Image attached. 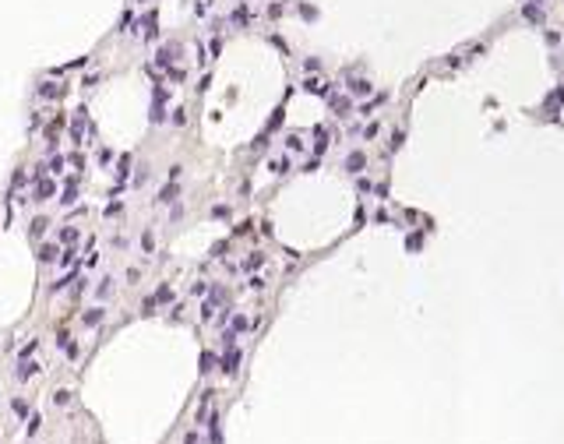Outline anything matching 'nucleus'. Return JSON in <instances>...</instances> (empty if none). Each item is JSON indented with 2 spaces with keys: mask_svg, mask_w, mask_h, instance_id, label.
Returning <instances> with one entry per match:
<instances>
[{
  "mask_svg": "<svg viewBox=\"0 0 564 444\" xmlns=\"http://www.w3.org/2000/svg\"><path fill=\"white\" fill-rule=\"evenodd\" d=\"M177 194H180V183H177V180H169V183L159 191V198H155V201H159V205H169V201H177Z\"/></svg>",
  "mask_w": 564,
  "mask_h": 444,
  "instance_id": "1",
  "label": "nucleus"
},
{
  "mask_svg": "<svg viewBox=\"0 0 564 444\" xmlns=\"http://www.w3.org/2000/svg\"><path fill=\"white\" fill-rule=\"evenodd\" d=\"M236 367H240V349L229 346V349H226V360H222V370H226V374H236Z\"/></svg>",
  "mask_w": 564,
  "mask_h": 444,
  "instance_id": "2",
  "label": "nucleus"
},
{
  "mask_svg": "<svg viewBox=\"0 0 564 444\" xmlns=\"http://www.w3.org/2000/svg\"><path fill=\"white\" fill-rule=\"evenodd\" d=\"M363 166H367V155H363V152H352L349 159H346V169H349V173H360Z\"/></svg>",
  "mask_w": 564,
  "mask_h": 444,
  "instance_id": "3",
  "label": "nucleus"
},
{
  "mask_svg": "<svg viewBox=\"0 0 564 444\" xmlns=\"http://www.w3.org/2000/svg\"><path fill=\"white\" fill-rule=\"evenodd\" d=\"M131 162H134L131 155H120V159H117V176H120V180H127V173H131Z\"/></svg>",
  "mask_w": 564,
  "mask_h": 444,
  "instance_id": "4",
  "label": "nucleus"
},
{
  "mask_svg": "<svg viewBox=\"0 0 564 444\" xmlns=\"http://www.w3.org/2000/svg\"><path fill=\"white\" fill-rule=\"evenodd\" d=\"M208 434H211V444H222V434H219V416L211 413V420H208Z\"/></svg>",
  "mask_w": 564,
  "mask_h": 444,
  "instance_id": "5",
  "label": "nucleus"
},
{
  "mask_svg": "<svg viewBox=\"0 0 564 444\" xmlns=\"http://www.w3.org/2000/svg\"><path fill=\"white\" fill-rule=\"evenodd\" d=\"M349 92H352V95H370V81H363V78H360V81H352Z\"/></svg>",
  "mask_w": 564,
  "mask_h": 444,
  "instance_id": "6",
  "label": "nucleus"
},
{
  "mask_svg": "<svg viewBox=\"0 0 564 444\" xmlns=\"http://www.w3.org/2000/svg\"><path fill=\"white\" fill-rule=\"evenodd\" d=\"M50 194H53V183H50V180H46V183H39V187H36V201H46V198H50Z\"/></svg>",
  "mask_w": 564,
  "mask_h": 444,
  "instance_id": "7",
  "label": "nucleus"
},
{
  "mask_svg": "<svg viewBox=\"0 0 564 444\" xmlns=\"http://www.w3.org/2000/svg\"><path fill=\"white\" fill-rule=\"evenodd\" d=\"M39 257H43L46 265H50V261H57V247H53V243H43V250H39Z\"/></svg>",
  "mask_w": 564,
  "mask_h": 444,
  "instance_id": "8",
  "label": "nucleus"
},
{
  "mask_svg": "<svg viewBox=\"0 0 564 444\" xmlns=\"http://www.w3.org/2000/svg\"><path fill=\"white\" fill-rule=\"evenodd\" d=\"M102 317H106V310H102V307H95V310H88V314H85V324H99Z\"/></svg>",
  "mask_w": 564,
  "mask_h": 444,
  "instance_id": "9",
  "label": "nucleus"
},
{
  "mask_svg": "<svg viewBox=\"0 0 564 444\" xmlns=\"http://www.w3.org/2000/svg\"><path fill=\"white\" fill-rule=\"evenodd\" d=\"M525 18H529V21H536V25H540V21H543V11H540V7H533V4H529V7H525Z\"/></svg>",
  "mask_w": 564,
  "mask_h": 444,
  "instance_id": "10",
  "label": "nucleus"
},
{
  "mask_svg": "<svg viewBox=\"0 0 564 444\" xmlns=\"http://www.w3.org/2000/svg\"><path fill=\"white\" fill-rule=\"evenodd\" d=\"M74 194H78V187H74V183H67V191H64V198H60V201H64V205H70V201H74Z\"/></svg>",
  "mask_w": 564,
  "mask_h": 444,
  "instance_id": "11",
  "label": "nucleus"
},
{
  "mask_svg": "<svg viewBox=\"0 0 564 444\" xmlns=\"http://www.w3.org/2000/svg\"><path fill=\"white\" fill-rule=\"evenodd\" d=\"M261 261H265V254H251V257H247V265H243V268H258V265H261Z\"/></svg>",
  "mask_w": 564,
  "mask_h": 444,
  "instance_id": "12",
  "label": "nucleus"
},
{
  "mask_svg": "<svg viewBox=\"0 0 564 444\" xmlns=\"http://www.w3.org/2000/svg\"><path fill=\"white\" fill-rule=\"evenodd\" d=\"M286 169H289V162H286V159H275V162H272V173H286Z\"/></svg>",
  "mask_w": 564,
  "mask_h": 444,
  "instance_id": "13",
  "label": "nucleus"
},
{
  "mask_svg": "<svg viewBox=\"0 0 564 444\" xmlns=\"http://www.w3.org/2000/svg\"><path fill=\"white\" fill-rule=\"evenodd\" d=\"M28 374H36V363H21V370H18V377H21V381H25V377H28Z\"/></svg>",
  "mask_w": 564,
  "mask_h": 444,
  "instance_id": "14",
  "label": "nucleus"
},
{
  "mask_svg": "<svg viewBox=\"0 0 564 444\" xmlns=\"http://www.w3.org/2000/svg\"><path fill=\"white\" fill-rule=\"evenodd\" d=\"M155 307H159V303H155V296H148V300H145V303H141V310H145V314H152V310H155Z\"/></svg>",
  "mask_w": 564,
  "mask_h": 444,
  "instance_id": "15",
  "label": "nucleus"
},
{
  "mask_svg": "<svg viewBox=\"0 0 564 444\" xmlns=\"http://www.w3.org/2000/svg\"><path fill=\"white\" fill-rule=\"evenodd\" d=\"M211 367H215V356L205 353V356H201V370H211Z\"/></svg>",
  "mask_w": 564,
  "mask_h": 444,
  "instance_id": "16",
  "label": "nucleus"
},
{
  "mask_svg": "<svg viewBox=\"0 0 564 444\" xmlns=\"http://www.w3.org/2000/svg\"><path fill=\"white\" fill-rule=\"evenodd\" d=\"M60 240H67V243H74V240H78V229H64V233H60Z\"/></svg>",
  "mask_w": 564,
  "mask_h": 444,
  "instance_id": "17",
  "label": "nucleus"
},
{
  "mask_svg": "<svg viewBox=\"0 0 564 444\" xmlns=\"http://www.w3.org/2000/svg\"><path fill=\"white\" fill-rule=\"evenodd\" d=\"M141 247H145V250H152V247H155V240H152V233H145V236H141Z\"/></svg>",
  "mask_w": 564,
  "mask_h": 444,
  "instance_id": "18",
  "label": "nucleus"
},
{
  "mask_svg": "<svg viewBox=\"0 0 564 444\" xmlns=\"http://www.w3.org/2000/svg\"><path fill=\"white\" fill-rule=\"evenodd\" d=\"M247 328V317H233V331H243Z\"/></svg>",
  "mask_w": 564,
  "mask_h": 444,
  "instance_id": "19",
  "label": "nucleus"
}]
</instances>
